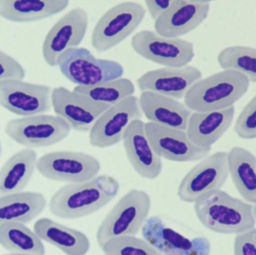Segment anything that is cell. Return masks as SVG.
<instances>
[{"label": "cell", "mask_w": 256, "mask_h": 255, "mask_svg": "<svg viewBox=\"0 0 256 255\" xmlns=\"http://www.w3.org/2000/svg\"><path fill=\"white\" fill-rule=\"evenodd\" d=\"M120 182L110 175H100L80 182L68 183L54 192L49 210L55 217L78 219L98 212L116 198Z\"/></svg>", "instance_id": "1"}, {"label": "cell", "mask_w": 256, "mask_h": 255, "mask_svg": "<svg viewBox=\"0 0 256 255\" xmlns=\"http://www.w3.org/2000/svg\"><path fill=\"white\" fill-rule=\"evenodd\" d=\"M194 210L200 224L217 234L235 235L256 225L254 206L222 189L196 201Z\"/></svg>", "instance_id": "2"}, {"label": "cell", "mask_w": 256, "mask_h": 255, "mask_svg": "<svg viewBox=\"0 0 256 255\" xmlns=\"http://www.w3.org/2000/svg\"><path fill=\"white\" fill-rule=\"evenodd\" d=\"M250 80L229 69L202 78L188 90L184 103L192 111H210L234 106L250 88Z\"/></svg>", "instance_id": "3"}, {"label": "cell", "mask_w": 256, "mask_h": 255, "mask_svg": "<svg viewBox=\"0 0 256 255\" xmlns=\"http://www.w3.org/2000/svg\"><path fill=\"white\" fill-rule=\"evenodd\" d=\"M150 210L151 198L148 192L139 189L128 190L100 223L96 235L100 247L114 237L137 235Z\"/></svg>", "instance_id": "4"}, {"label": "cell", "mask_w": 256, "mask_h": 255, "mask_svg": "<svg viewBox=\"0 0 256 255\" xmlns=\"http://www.w3.org/2000/svg\"><path fill=\"white\" fill-rule=\"evenodd\" d=\"M146 15L140 3L126 1L118 3L104 12L92 30L91 44L98 52L110 50L132 34Z\"/></svg>", "instance_id": "5"}, {"label": "cell", "mask_w": 256, "mask_h": 255, "mask_svg": "<svg viewBox=\"0 0 256 255\" xmlns=\"http://www.w3.org/2000/svg\"><path fill=\"white\" fill-rule=\"evenodd\" d=\"M58 67L67 80L80 86L118 79L124 73L118 62L96 58L89 50L78 46L65 51L58 60Z\"/></svg>", "instance_id": "6"}, {"label": "cell", "mask_w": 256, "mask_h": 255, "mask_svg": "<svg viewBox=\"0 0 256 255\" xmlns=\"http://www.w3.org/2000/svg\"><path fill=\"white\" fill-rule=\"evenodd\" d=\"M70 124L58 115L41 114L10 120L5 133L12 140L28 148L55 145L71 132Z\"/></svg>", "instance_id": "7"}, {"label": "cell", "mask_w": 256, "mask_h": 255, "mask_svg": "<svg viewBox=\"0 0 256 255\" xmlns=\"http://www.w3.org/2000/svg\"><path fill=\"white\" fill-rule=\"evenodd\" d=\"M133 50L142 58L164 67H182L194 58L192 42L164 37L152 30H142L131 39Z\"/></svg>", "instance_id": "8"}, {"label": "cell", "mask_w": 256, "mask_h": 255, "mask_svg": "<svg viewBox=\"0 0 256 255\" xmlns=\"http://www.w3.org/2000/svg\"><path fill=\"white\" fill-rule=\"evenodd\" d=\"M229 175L228 152L208 154L184 176L178 186V198L182 202L194 204L204 195L221 189Z\"/></svg>", "instance_id": "9"}, {"label": "cell", "mask_w": 256, "mask_h": 255, "mask_svg": "<svg viewBox=\"0 0 256 255\" xmlns=\"http://www.w3.org/2000/svg\"><path fill=\"white\" fill-rule=\"evenodd\" d=\"M36 170L50 181L80 182L97 176L101 164L96 158L82 152L55 151L38 158Z\"/></svg>", "instance_id": "10"}, {"label": "cell", "mask_w": 256, "mask_h": 255, "mask_svg": "<svg viewBox=\"0 0 256 255\" xmlns=\"http://www.w3.org/2000/svg\"><path fill=\"white\" fill-rule=\"evenodd\" d=\"M88 12L78 7L68 10L49 30L42 46L44 62L50 67H56L60 56L65 51L78 48L88 32Z\"/></svg>", "instance_id": "11"}, {"label": "cell", "mask_w": 256, "mask_h": 255, "mask_svg": "<svg viewBox=\"0 0 256 255\" xmlns=\"http://www.w3.org/2000/svg\"><path fill=\"white\" fill-rule=\"evenodd\" d=\"M143 112L137 96H132L108 108L90 130L89 140L92 146L104 148L122 140L130 124L142 120Z\"/></svg>", "instance_id": "12"}, {"label": "cell", "mask_w": 256, "mask_h": 255, "mask_svg": "<svg viewBox=\"0 0 256 255\" xmlns=\"http://www.w3.org/2000/svg\"><path fill=\"white\" fill-rule=\"evenodd\" d=\"M52 90L23 80H0V104L12 114L29 116L46 114L52 106Z\"/></svg>", "instance_id": "13"}, {"label": "cell", "mask_w": 256, "mask_h": 255, "mask_svg": "<svg viewBox=\"0 0 256 255\" xmlns=\"http://www.w3.org/2000/svg\"><path fill=\"white\" fill-rule=\"evenodd\" d=\"M144 128L152 148L162 158L186 163L202 160L210 152L211 148H200L193 144L186 130L152 122L145 123Z\"/></svg>", "instance_id": "14"}, {"label": "cell", "mask_w": 256, "mask_h": 255, "mask_svg": "<svg viewBox=\"0 0 256 255\" xmlns=\"http://www.w3.org/2000/svg\"><path fill=\"white\" fill-rule=\"evenodd\" d=\"M142 236L160 254L204 255L211 247L206 237L188 238L169 228L160 216L148 218L142 228Z\"/></svg>", "instance_id": "15"}, {"label": "cell", "mask_w": 256, "mask_h": 255, "mask_svg": "<svg viewBox=\"0 0 256 255\" xmlns=\"http://www.w3.org/2000/svg\"><path fill=\"white\" fill-rule=\"evenodd\" d=\"M52 99L55 114L78 132H90L98 117L110 106L64 86L54 88Z\"/></svg>", "instance_id": "16"}, {"label": "cell", "mask_w": 256, "mask_h": 255, "mask_svg": "<svg viewBox=\"0 0 256 255\" xmlns=\"http://www.w3.org/2000/svg\"><path fill=\"white\" fill-rule=\"evenodd\" d=\"M202 78L200 69L192 66L164 67L145 72L136 80L140 92H154L174 98H184L188 90Z\"/></svg>", "instance_id": "17"}, {"label": "cell", "mask_w": 256, "mask_h": 255, "mask_svg": "<svg viewBox=\"0 0 256 255\" xmlns=\"http://www.w3.org/2000/svg\"><path fill=\"white\" fill-rule=\"evenodd\" d=\"M210 3L174 0L154 22V28L164 37L180 38L199 26L209 14Z\"/></svg>", "instance_id": "18"}, {"label": "cell", "mask_w": 256, "mask_h": 255, "mask_svg": "<svg viewBox=\"0 0 256 255\" xmlns=\"http://www.w3.org/2000/svg\"><path fill=\"white\" fill-rule=\"evenodd\" d=\"M145 122L133 121L122 138L126 156L132 168L140 176L152 180L160 176L162 170V158L154 151L146 136Z\"/></svg>", "instance_id": "19"}, {"label": "cell", "mask_w": 256, "mask_h": 255, "mask_svg": "<svg viewBox=\"0 0 256 255\" xmlns=\"http://www.w3.org/2000/svg\"><path fill=\"white\" fill-rule=\"evenodd\" d=\"M234 114V106L216 110L192 111L186 130L187 134L198 146L212 148L232 126Z\"/></svg>", "instance_id": "20"}, {"label": "cell", "mask_w": 256, "mask_h": 255, "mask_svg": "<svg viewBox=\"0 0 256 255\" xmlns=\"http://www.w3.org/2000/svg\"><path fill=\"white\" fill-rule=\"evenodd\" d=\"M139 100L143 115L149 122L186 130L192 110L184 102L150 91L142 92Z\"/></svg>", "instance_id": "21"}, {"label": "cell", "mask_w": 256, "mask_h": 255, "mask_svg": "<svg viewBox=\"0 0 256 255\" xmlns=\"http://www.w3.org/2000/svg\"><path fill=\"white\" fill-rule=\"evenodd\" d=\"M34 230L42 241L58 248L65 254H86L90 248V242L86 234L49 218L37 220Z\"/></svg>", "instance_id": "22"}, {"label": "cell", "mask_w": 256, "mask_h": 255, "mask_svg": "<svg viewBox=\"0 0 256 255\" xmlns=\"http://www.w3.org/2000/svg\"><path fill=\"white\" fill-rule=\"evenodd\" d=\"M70 0H0V16L10 22L42 20L60 13Z\"/></svg>", "instance_id": "23"}, {"label": "cell", "mask_w": 256, "mask_h": 255, "mask_svg": "<svg viewBox=\"0 0 256 255\" xmlns=\"http://www.w3.org/2000/svg\"><path fill=\"white\" fill-rule=\"evenodd\" d=\"M37 153L30 148L14 153L2 165L0 172V194L22 192L36 169Z\"/></svg>", "instance_id": "24"}, {"label": "cell", "mask_w": 256, "mask_h": 255, "mask_svg": "<svg viewBox=\"0 0 256 255\" xmlns=\"http://www.w3.org/2000/svg\"><path fill=\"white\" fill-rule=\"evenodd\" d=\"M47 200L36 192H22L0 196V222L28 224L44 212Z\"/></svg>", "instance_id": "25"}, {"label": "cell", "mask_w": 256, "mask_h": 255, "mask_svg": "<svg viewBox=\"0 0 256 255\" xmlns=\"http://www.w3.org/2000/svg\"><path fill=\"white\" fill-rule=\"evenodd\" d=\"M229 174L242 199L256 204V156L244 147L234 146L228 152Z\"/></svg>", "instance_id": "26"}, {"label": "cell", "mask_w": 256, "mask_h": 255, "mask_svg": "<svg viewBox=\"0 0 256 255\" xmlns=\"http://www.w3.org/2000/svg\"><path fill=\"white\" fill-rule=\"evenodd\" d=\"M0 244L13 254L43 255V241L35 231L19 222H0Z\"/></svg>", "instance_id": "27"}, {"label": "cell", "mask_w": 256, "mask_h": 255, "mask_svg": "<svg viewBox=\"0 0 256 255\" xmlns=\"http://www.w3.org/2000/svg\"><path fill=\"white\" fill-rule=\"evenodd\" d=\"M73 90L98 103L113 106L134 96L136 87L131 80L120 78L91 86H76Z\"/></svg>", "instance_id": "28"}, {"label": "cell", "mask_w": 256, "mask_h": 255, "mask_svg": "<svg viewBox=\"0 0 256 255\" xmlns=\"http://www.w3.org/2000/svg\"><path fill=\"white\" fill-rule=\"evenodd\" d=\"M217 62L222 69L240 72L250 82H256V48L234 45L220 51Z\"/></svg>", "instance_id": "29"}, {"label": "cell", "mask_w": 256, "mask_h": 255, "mask_svg": "<svg viewBox=\"0 0 256 255\" xmlns=\"http://www.w3.org/2000/svg\"><path fill=\"white\" fill-rule=\"evenodd\" d=\"M101 249L108 255H161L146 240L132 235L114 237Z\"/></svg>", "instance_id": "30"}, {"label": "cell", "mask_w": 256, "mask_h": 255, "mask_svg": "<svg viewBox=\"0 0 256 255\" xmlns=\"http://www.w3.org/2000/svg\"><path fill=\"white\" fill-rule=\"evenodd\" d=\"M234 132L241 139L256 138V96H254L240 112L234 124Z\"/></svg>", "instance_id": "31"}, {"label": "cell", "mask_w": 256, "mask_h": 255, "mask_svg": "<svg viewBox=\"0 0 256 255\" xmlns=\"http://www.w3.org/2000/svg\"><path fill=\"white\" fill-rule=\"evenodd\" d=\"M0 80H24L26 76V72L23 66L4 50H0Z\"/></svg>", "instance_id": "32"}, {"label": "cell", "mask_w": 256, "mask_h": 255, "mask_svg": "<svg viewBox=\"0 0 256 255\" xmlns=\"http://www.w3.org/2000/svg\"><path fill=\"white\" fill-rule=\"evenodd\" d=\"M233 252L235 255H256V228L235 234Z\"/></svg>", "instance_id": "33"}, {"label": "cell", "mask_w": 256, "mask_h": 255, "mask_svg": "<svg viewBox=\"0 0 256 255\" xmlns=\"http://www.w3.org/2000/svg\"><path fill=\"white\" fill-rule=\"evenodd\" d=\"M150 15L155 20L173 2L174 0H144Z\"/></svg>", "instance_id": "34"}, {"label": "cell", "mask_w": 256, "mask_h": 255, "mask_svg": "<svg viewBox=\"0 0 256 255\" xmlns=\"http://www.w3.org/2000/svg\"><path fill=\"white\" fill-rule=\"evenodd\" d=\"M193 1L198 2L202 3H210L211 2L215 1V0H193Z\"/></svg>", "instance_id": "35"}, {"label": "cell", "mask_w": 256, "mask_h": 255, "mask_svg": "<svg viewBox=\"0 0 256 255\" xmlns=\"http://www.w3.org/2000/svg\"><path fill=\"white\" fill-rule=\"evenodd\" d=\"M254 214H256V204H254Z\"/></svg>", "instance_id": "36"}]
</instances>
